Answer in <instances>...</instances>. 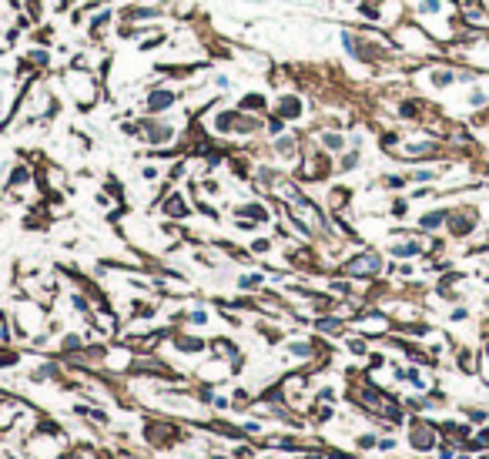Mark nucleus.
Segmentation results:
<instances>
[{"instance_id":"obj_1","label":"nucleus","mask_w":489,"mask_h":459,"mask_svg":"<svg viewBox=\"0 0 489 459\" xmlns=\"http://www.w3.org/2000/svg\"><path fill=\"white\" fill-rule=\"evenodd\" d=\"M171 104H175V94H171V91H154L151 101H148L151 111H164V107H171Z\"/></svg>"},{"instance_id":"obj_3","label":"nucleus","mask_w":489,"mask_h":459,"mask_svg":"<svg viewBox=\"0 0 489 459\" xmlns=\"http://www.w3.org/2000/svg\"><path fill=\"white\" fill-rule=\"evenodd\" d=\"M262 104H265V97H258V94H248L241 101V107H262Z\"/></svg>"},{"instance_id":"obj_8","label":"nucleus","mask_w":489,"mask_h":459,"mask_svg":"<svg viewBox=\"0 0 489 459\" xmlns=\"http://www.w3.org/2000/svg\"><path fill=\"white\" fill-rule=\"evenodd\" d=\"M325 145H329V148H342V137H335V134H329V137H325Z\"/></svg>"},{"instance_id":"obj_5","label":"nucleus","mask_w":489,"mask_h":459,"mask_svg":"<svg viewBox=\"0 0 489 459\" xmlns=\"http://www.w3.org/2000/svg\"><path fill=\"white\" fill-rule=\"evenodd\" d=\"M433 81L439 84V88H446V84L452 81V74H449V71H439V74H436V77H433Z\"/></svg>"},{"instance_id":"obj_7","label":"nucleus","mask_w":489,"mask_h":459,"mask_svg":"<svg viewBox=\"0 0 489 459\" xmlns=\"http://www.w3.org/2000/svg\"><path fill=\"white\" fill-rule=\"evenodd\" d=\"M469 104H473V107H482V104H486V94H482V91H473V97H469Z\"/></svg>"},{"instance_id":"obj_4","label":"nucleus","mask_w":489,"mask_h":459,"mask_svg":"<svg viewBox=\"0 0 489 459\" xmlns=\"http://www.w3.org/2000/svg\"><path fill=\"white\" fill-rule=\"evenodd\" d=\"M419 7H422L425 14H436V10H442V4H439V0H422Z\"/></svg>"},{"instance_id":"obj_2","label":"nucleus","mask_w":489,"mask_h":459,"mask_svg":"<svg viewBox=\"0 0 489 459\" xmlns=\"http://www.w3.org/2000/svg\"><path fill=\"white\" fill-rule=\"evenodd\" d=\"M281 114H292V118H298V114H302L298 97H285V101H281Z\"/></svg>"},{"instance_id":"obj_6","label":"nucleus","mask_w":489,"mask_h":459,"mask_svg":"<svg viewBox=\"0 0 489 459\" xmlns=\"http://www.w3.org/2000/svg\"><path fill=\"white\" fill-rule=\"evenodd\" d=\"M442 218H446V215H442V211H436V215H429V218H422V225H425V228H433V225H439Z\"/></svg>"}]
</instances>
